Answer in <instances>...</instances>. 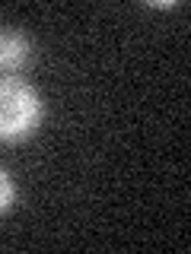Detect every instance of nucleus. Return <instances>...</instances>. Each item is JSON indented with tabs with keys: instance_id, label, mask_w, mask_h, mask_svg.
I'll list each match as a JSON object with an SVG mask.
<instances>
[{
	"instance_id": "nucleus-1",
	"label": "nucleus",
	"mask_w": 191,
	"mask_h": 254,
	"mask_svg": "<svg viewBox=\"0 0 191 254\" xmlns=\"http://www.w3.org/2000/svg\"><path fill=\"white\" fill-rule=\"evenodd\" d=\"M45 105L26 79L0 76V143H22L42 127Z\"/></svg>"
},
{
	"instance_id": "nucleus-2",
	"label": "nucleus",
	"mask_w": 191,
	"mask_h": 254,
	"mask_svg": "<svg viewBox=\"0 0 191 254\" xmlns=\"http://www.w3.org/2000/svg\"><path fill=\"white\" fill-rule=\"evenodd\" d=\"M32 64V42L19 29H0V76H16Z\"/></svg>"
},
{
	"instance_id": "nucleus-3",
	"label": "nucleus",
	"mask_w": 191,
	"mask_h": 254,
	"mask_svg": "<svg viewBox=\"0 0 191 254\" xmlns=\"http://www.w3.org/2000/svg\"><path fill=\"white\" fill-rule=\"evenodd\" d=\"M16 200V188H13V178L6 175V169H0V216L13 206Z\"/></svg>"
}]
</instances>
